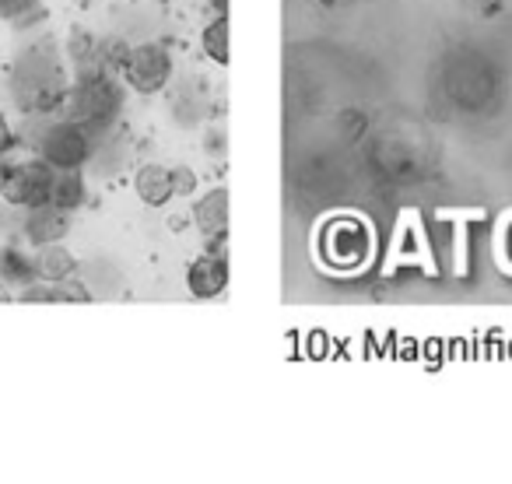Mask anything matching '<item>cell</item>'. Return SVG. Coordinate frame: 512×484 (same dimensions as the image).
<instances>
[{"label": "cell", "instance_id": "1", "mask_svg": "<svg viewBox=\"0 0 512 484\" xmlns=\"http://www.w3.org/2000/svg\"><path fill=\"white\" fill-rule=\"evenodd\" d=\"M67 88H71V81H67L64 60L50 43L29 46L11 71V92L25 113H57Z\"/></svg>", "mask_w": 512, "mask_h": 484}, {"label": "cell", "instance_id": "13", "mask_svg": "<svg viewBox=\"0 0 512 484\" xmlns=\"http://www.w3.org/2000/svg\"><path fill=\"white\" fill-rule=\"evenodd\" d=\"M22 302H88V288L74 278L67 281H39L22 288Z\"/></svg>", "mask_w": 512, "mask_h": 484}, {"label": "cell", "instance_id": "3", "mask_svg": "<svg viewBox=\"0 0 512 484\" xmlns=\"http://www.w3.org/2000/svg\"><path fill=\"white\" fill-rule=\"evenodd\" d=\"M92 130H85L81 123L71 120H53L39 130L36 137V155L53 169H81L92 158Z\"/></svg>", "mask_w": 512, "mask_h": 484}, {"label": "cell", "instance_id": "9", "mask_svg": "<svg viewBox=\"0 0 512 484\" xmlns=\"http://www.w3.org/2000/svg\"><path fill=\"white\" fill-rule=\"evenodd\" d=\"M193 221H197V228L214 242V246H221V239L228 235V190L225 186H218V190H211L207 197H200V204L193 207Z\"/></svg>", "mask_w": 512, "mask_h": 484}, {"label": "cell", "instance_id": "4", "mask_svg": "<svg viewBox=\"0 0 512 484\" xmlns=\"http://www.w3.org/2000/svg\"><path fill=\"white\" fill-rule=\"evenodd\" d=\"M369 250H372V235L365 228V221L351 218H334L323 225V235H320V253L327 260V267L334 271H355L369 260Z\"/></svg>", "mask_w": 512, "mask_h": 484}, {"label": "cell", "instance_id": "7", "mask_svg": "<svg viewBox=\"0 0 512 484\" xmlns=\"http://www.w3.org/2000/svg\"><path fill=\"white\" fill-rule=\"evenodd\" d=\"M228 285V264L218 250L204 253L190 264V274H186V288H190L193 299H218Z\"/></svg>", "mask_w": 512, "mask_h": 484}, {"label": "cell", "instance_id": "12", "mask_svg": "<svg viewBox=\"0 0 512 484\" xmlns=\"http://www.w3.org/2000/svg\"><path fill=\"white\" fill-rule=\"evenodd\" d=\"M0 281L4 285H32L36 281V253H25V246L11 242L0 250Z\"/></svg>", "mask_w": 512, "mask_h": 484}, {"label": "cell", "instance_id": "17", "mask_svg": "<svg viewBox=\"0 0 512 484\" xmlns=\"http://www.w3.org/2000/svg\"><path fill=\"white\" fill-rule=\"evenodd\" d=\"M172 190H176V197H186V193L197 190V176H193L186 165H176V169H172Z\"/></svg>", "mask_w": 512, "mask_h": 484}, {"label": "cell", "instance_id": "19", "mask_svg": "<svg viewBox=\"0 0 512 484\" xmlns=\"http://www.w3.org/2000/svg\"><path fill=\"white\" fill-rule=\"evenodd\" d=\"M0 302H11V292H8V285H0Z\"/></svg>", "mask_w": 512, "mask_h": 484}, {"label": "cell", "instance_id": "6", "mask_svg": "<svg viewBox=\"0 0 512 484\" xmlns=\"http://www.w3.org/2000/svg\"><path fill=\"white\" fill-rule=\"evenodd\" d=\"M123 78L134 92L155 95L169 85L172 78V57L162 43H137L130 46L127 64H123Z\"/></svg>", "mask_w": 512, "mask_h": 484}, {"label": "cell", "instance_id": "10", "mask_svg": "<svg viewBox=\"0 0 512 484\" xmlns=\"http://www.w3.org/2000/svg\"><path fill=\"white\" fill-rule=\"evenodd\" d=\"M134 193L141 204L165 207L176 197V190H172V169H165V165H141L134 172Z\"/></svg>", "mask_w": 512, "mask_h": 484}, {"label": "cell", "instance_id": "18", "mask_svg": "<svg viewBox=\"0 0 512 484\" xmlns=\"http://www.w3.org/2000/svg\"><path fill=\"white\" fill-rule=\"evenodd\" d=\"M11 148H15V134H11V123L0 116V158L8 155Z\"/></svg>", "mask_w": 512, "mask_h": 484}, {"label": "cell", "instance_id": "5", "mask_svg": "<svg viewBox=\"0 0 512 484\" xmlns=\"http://www.w3.org/2000/svg\"><path fill=\"white\" fill-rule=\"evenodd\" d=\"M53 165H46L43 158H29V162H11L8 169L0 172V197L15 207H43L50 204L53 193Z\"/></svg>", "mask_w": 512, "mask_h": 484}, {"label": "cell", "instance_id": "16", "mask_svg": "<svg viewBox=\"0 0 512 484\" xmlns=\"http://www.w3.org/2000/svg\"><path fill=\"white\" fill-rule=\"evenodd\" d=\"M43 0H0V22H29Z\"/></svg>", "mask_w": 512, "mask_h": 484}, {"label": "cell", "instance_id": "2", "mask_svg": "<svg viewBox=\"0 0 512 484\" xmlns=\"http://www.w3.org/2000/svg\"><path fill=\"white\" fill-rule=\"evenodd\" d=\"M120 106H123L120 85L109 74H88V78L71 81L57 113L95 134V130H106L120 116Z\"/></svg>", "mask_w": 512, "mask_h": 484}, {"label": "cell", "instance_id": "8", "mask_svg": "<svg viewBox=\"0 0 512 484\" xmlns=\"http://www.w3.org/2000/svg\"><path fill=\"white\" fill-rule=\"evenodd\" d=\"M71 228V211L57 204H43V207H32L29 221H25V239L32 246H50V242H60Z\"/></svg>", "mask_w": 512, "mask_h": 484}, {"label": "cell", "instance_id": "14", "mask_svg": "<svg viewBox=\"0 0 512 484\" xmlns=\"http://www.w3.org/2000/svg\"><path fill=\"white\" fill-rule=\"evenodd\" d=\"M50 204L64 207V211H74V207L85 204V179H81V169H57L53 172Z\"/></svg>", "mask_w": 512, "mask_h": 484}, {"label": "cell", "instance_id": "11", "mask_svg": "<svg viewBox=\"0 0 512 484\" xmlns=\"http://www.w3.org/2000/svg\"><path fill=\"white\" fill-rule=\"evenodd\" d=\"M78 271V260L67 246L50 242V246H39L36 253V281H67Z\"/></svg>", "mask_w": 512, "mask_h": 484}, {"label": "cell", "instance_id": "15", "mask_svg": "<svg viewBox=\"0 0 512 484\" xmlns=\"http://www.w3.org/2000/svg\"><path fill=\"white\" fill-rule=\"evenodd\" d=\"M200 46H204V53L214 64L228 67V60H232V50H228V18H214L204 29V36H200Z\"/></svg>", "mask_w": 512, "mask_h": 484}]
</instances>
